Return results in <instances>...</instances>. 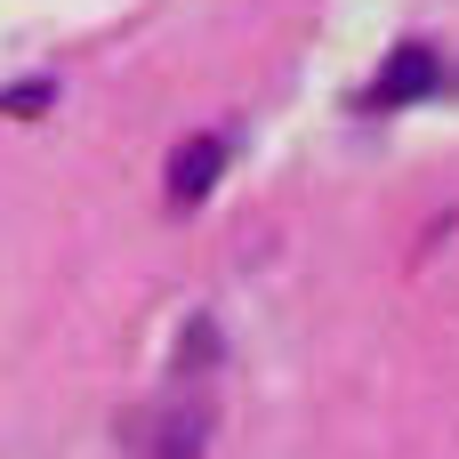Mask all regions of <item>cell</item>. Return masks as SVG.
<instances>
[{
    "mask_svg": "<svg viewBox=\"0 0 459 459\" xmlns=\"http://www.w3.org/2000/svg\"><path fill=\"white\" fill-rule=\"evenodd\" d=\"M436 81H444V56H436V48H420V40H403V48L379 65V81H371V105H420Z\"/></svg>",
    "mask_w": 459,
    "mask_h": 459,
    "instance_id": "cell-1",
    "label": "cell"
},
{
    "mask_svg": "<svg viewBox=\"0 0 459 459\" xmlns=\"http://www.w3.org/2000/svg\"><path fill=\"white\" fill-rule=\"evenodd\" d=\"M218 169H226V145H218V137H186V145L169 153V202L194 210V202L218 186Z\"/></svg>",
    "mask_w": 459,
    "mask_h": 459,
    "instance_id": "cell-2",
    "label": "cell"
},
{
    "mask_svg": "<svg viewBox=\"0 0 459 459\" xmlns=\"http://www.w3.org/2000/svg\"><path fill=\"white\" fill-rule=\"evenodd\" d=\"M48 105H56V81H24L0 97V113H48Z\"/></svg>",
    "mask_w": 459,
    "mask_h": 459,
    "instance_id": "cell-3",
    "label": "cell"
},
{
    "mask_svg": "<svg viewBox=\"0 0 459 459\" xmlns=\"http://www.w3.org/2000/svg\"><path fill=\"white\" fill-rule=\"evenodd\" d=\"M210 355H218V331H210V323H194V331L178 339V371H186V363H210Z\"/></svg>",
    "mask_w": 459,
    "mask_h": 459,
    "instance_id": "cell-4",
    "label": "cell"
}]
</instances>
